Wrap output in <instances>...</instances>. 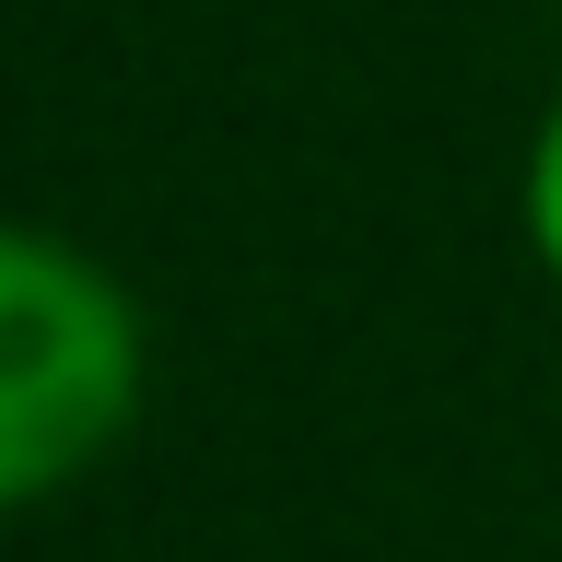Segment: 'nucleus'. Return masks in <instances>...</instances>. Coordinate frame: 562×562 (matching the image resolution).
Instances as JSON below:
<instances>
[{"label":"nucleus","mask_w":562,"mask_h":562,"mask_svg":"<svg viewBox=\"0 0 562 562\" xmlns=\"http://www.w3.org/2000/svg\"><path fill=\"white\" fill-rule=\"evenodd\" d=\"M153 386V328L94 246L0 223V516L94 481Z\"/></svg>","instance_id":"f257e3e1"},{"label":"nucleus","mask_w":562,"mask_h":562,"mask_svg":"<svg viewBox=\"0 0 562 562\" xmlns=\"http://www.w3.org/2000/svg\"><path fill=\"white\" fill-rule=\"evenodd\" d=\"M516 223L539 246V270L562 281V94L539 105V130H527V176H516Z\"/></svg>","instance_id":"f03ea898"}]
</instances>
